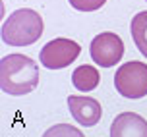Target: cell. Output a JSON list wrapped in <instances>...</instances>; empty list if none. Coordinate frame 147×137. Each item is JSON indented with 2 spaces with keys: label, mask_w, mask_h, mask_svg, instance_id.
<instances>
[{
  "label": "cell",
  "mask_w": 147,
  "mask_h": 137,
  "mask_svg": "<svg viewBox=\"0 0 147 137\" xmlns=\"http://www.w3.org/2000/svg\"><path fill=\"white\" fill-rule=\"evenodd\" d=\"M91 58L101 68H112L124 56V43L116 33H101L91 41L89 46Z\"/></svg>",
  "instance_id": "obj_4"
},
{
  "label": "cell",
  "mask_w": 147,
  "mask_h": 137,
  "mask_svg": "<svg viewBox=\"0 0 147 137\" xmlns=\"http://www.w3.org/2000/svg\"><path fill=\"white\" fill-rule=\"evenodd\" d=\"M110 137H147V120L136 112H122L112 120Z\"/></svg>",
  "instance_id": "obj_7"
},
{
  "label": "cell",
  "mask_w": 147,
  "mask_h": 137,
  "mask_svg": "<svg viewBox=\"0 0 147 137\" xmlns=\"http://www.w3.org/2000/svg\"><path fill=\"white\" fill-rule=\"evenodd\" d=\"M43 35V17L35 10L22 8L8 15L2 23L0 37L10 46H27Z\"/></svg>",
  "instance_id": "obj_2"
},
{
  "label": "cell",
  "mask_w": 147,
  "mask_h": 137,
  "mask_svg": "<svg viewBox=\"0 0 147 137\" xmlns=\"http://www.w3.org/2000/svg\"><path fill=\"white\" fill-rule=\"evenodd\" d=\"M68 108H70V114L74 116V120L80 126H85V128L95 126L103 116V108H101L99 101L91 99V97L70 95L68 97Z\"/></svg>",
  "instance_id": "obj_6"
},
{
  "label": "cell",
  "mask_w": 147,
  "mask_h": 137,
  "mask_svg": "<svg viewBox=\"0 0 147 137\" xmlns=\"http://www.w3.org/2000/svg\"><path fill=\"white\" fill-rule=\"evenodd\" d=\"M114 87L124 99H143L147 95V64L132 60L116 70Z\"/></svg>",
  "instance_id": "obj_3"
},
{
  "label": "cell",
  "mask_w": 147,
  "mask_h": 137,
  "mask_svg": "<svg viewBox=\"0 0 147 137\" xmlns=\"http://www.w3.org/2000/svg\"><path fill=\"white\" fill-rule=\"evenodd\" d=\"M43 137H85V135L70 124H56L45 131Z\"/></svg>",
  "instance_id": "obj_10"
},
{
  "label": "cell",
  "mask_w": 147,
  "mask_h": 137,
  "mask_svg": "<svg viewBox=\"0 0 147 137\" xmlns=\"http://www.w3.org/2000/svg\"><path fill=\"white\" fill-rule=\"evenodd\" d=\"M39 83V68L35 60L23 54H8L0 60V89L8 95L31 93Z\"/></svg>",
  "instance_id": "obj_1"
},
{
  "label": "cell",
  "mask_w": 147,
  "mask_h": 137,
  "mask_svg": "<svg viewBox=\"0 0 147 137\" xmlns=\"http://www.w3.org/2000/svg\"><path fill=\"white\" fill-rule=\"evenodd\" d=\"M80 44L70 39H54L41 48V64L49 70H62L80 56Z\"/></svg>",
  "instance_id": "obj_5"
},
{
  "label": "cell",
  "mask_w": 147,
  "mask_h": 137,
  "mask_svg": "<svg viewBox=\"0 0 147 137\" xmlns=\"http://www.w3.org/2000/svg\"><path fill=\"white\" fill-rule=\"evenodd\" d=\"M107 0H70V6H74L80 12H95L103 6Z\"/></svg>",
  "instance_id": "obj_11"
},
{
  "label": "cell",
  "mask_w": 147,
  "mask_h": 137,
  "mask_svg": "<svg viewBox=\"0 0 147 137\" xmlns=\"http://www.w3.org/2000/svg\"><path fill=\"white\" fill-rule=\"evenodd\" d=\"M130 31H132V39L138 50L147 58V12H140L134 15Z\"/></svg>",
  "instance_id": "obj_9"
},
{
  "label": "cell",
  "mask_w": 147,
  "mask_h": 137,
  "mask_svg": "<svg viewBox=\"0 0 147 137\" xmlns=\"http://www.w3.org/2000/svg\"><path fill=\"white\" fill-rule=\"evenodd\" d=\"M72 83L76 85V89H80L83 93L93 91L99 85V72H97V68L87 66V64L76 68L72 73Z\"/></svg>",
  "instance_id": "obj_8"
}]
</instances>
